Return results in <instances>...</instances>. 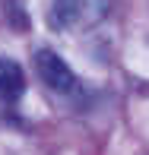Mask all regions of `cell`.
Listing matches in <instances>:
<instances>
[{"label":"cell","mask_w":149,"mask_h":155,"mask_svg":"<svg viewBox=\"0 0 149 155\" xmlns=\"http://www.w3.org/2000/svg\"><path fill=\"white\" fill-rule=\"evenodd\" d=\"M111 0H54L51 25L54 29H92L108 16Z\"/></svg>","instance_id":"cell-1"},{"label":"cell","mask_w":149,"mask_h":155,"mask_svg":"<svg viewBox=\"0 0 149 155\" xmlns=\"http://www.w3.org/2000/svg\"><path fill=\"white\" fill-rule=\"evenodd\" d=\"M32 60H35V70H38V79L45 82L51 92H57V95H76L80 92V79H76L73 67H70L57 51L38 48Z\"/></svg>","instance_id":"cell-2"},{"label":"cell","mask_w":149,"mask_h":155,"mask_svg":"<svg viewBox=\"0 0 149 155\" xmlns=\"http://www.w3.org/2000/svg\"><path fill=\"white\" fill-rule=\"evenodd\" d=\"M25 92V73L16 60L0 54V101H19Z\"/></svg>","instance_id":"cell-3"},{"label":"cell","mask_w":149,"mask_h":155,"mask_svg":"<svg viewBox=\"0 0 149 155\" xmlns=\"http://www.w3.org/2000/svg\"><path fill=\"white\" fill-rule=\"evenodd\" d=\"M3 13H6V22H10L16 32L29 29V13H25L22 0H3Z\"/></svg>","instance_id":"cell-4"}]
</instances>
